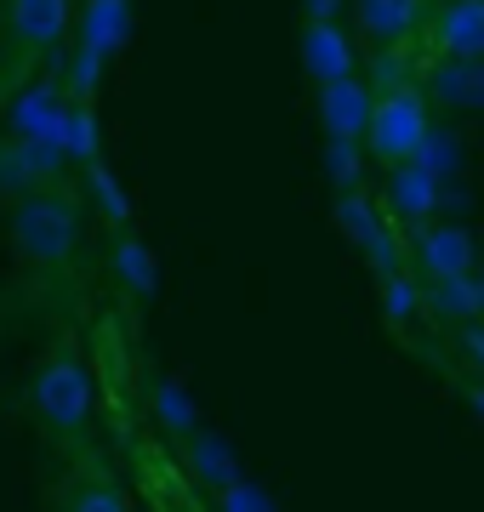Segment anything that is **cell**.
<instances>
[{
	"instance_id": "1",
	"label": "cell",
	"mask_w": 484,
	"mask_h": 512,
	"mask_svg": "<svg viewBox=\"0 0 484 512\" xmlns=\"http://www.w3.org/2000/svg\"><path fill=\"white\" fill-rule=\"evenodd\" d=\"M80 245V194L63 183L29 188L12 205V251H18L23 268H40V274H57Z\"/></svg>"
},
{
	"instance_id": "2",
	"label": "cell",
	"mask_w": 484,
	"mask_h": 512,
	"mask_svg": "<svg viewBox=\"0 0 484 512\" xmlns=\"http://www.w3.org/2000/svg\"><path fill=\"white\" fill-rule=\"evenodd\" d=\"M439 126L433 120V97L416 86V80H388L371 103V126H365V154L371 165H405L422 154L428 143V131Z\"/></svg>"
},
{
	"instance_id": "3",
	"label": "cell",
	"mask_w": 484,
	"mask_h": 512,
	"mask_svg": "<svg viewBox=\"0 0 484 512\" xmlns=\"http://www.w3.org/2000/svg\"><path fill=\"white\" fill-rule=\"evenodd\" d=\"M29 399H35V416L52 427L57 439H80V433L92 427L97 393H92V376H86V365H80L69 348H57L52 359L35 370Z\"/></svg>"
},
{
	"instance_id": "4",
	"label": "cell",
	"mask_w": 484,
	"mask_h": 512,
	"mask_svg": "<svg viewBox=\"0 0 484 512\" xmlns=\"http://www.w3.org/2000/svg\"><path fill=\"white\" fill-rule=\"evenodd\" d=\"M131 35V0H86L75 18V69H69V97H97L109 57Z\"/></svg>"
},
{
	"instance_id": "5",
	"label": "cell",
	"mask_w": 484,
	"mask_h": 512,
	"mask_svg": "<svg viewBox=\"0 0 484 512\" xmlns=\"http://www.w3.org/2000/svg\"><path fill=\"white\" fill-rule=\"evenodd\" d=\"M69 35H75V0H6V40L18 52H57L69 46Z\"/></svg>"
},
{
	"instance_id": "6",
	"label": "cell",
	"mask_w": 484,
	"mask_h": 512,
	"mask_svg": "<svg viewBox=\"0 0 484 512\" xmlns=\"http://www.w3.org/2000/svg\"><path fill=\"white\" fill-rule=\"evenodd\" d=\"M348 18L376 52H399L416 35H428V0H348Z\"/></svg>"
},
{
	"instance_id": "7",
	"label": "cell",
	"mask_w": 484,
	"mask_h": 512,
	"mask_svg": "<svg viewBox=\"0 0 484 512\" xmlns=\"http://www.w3.org/2000/svg\"><path fill=\"white\" fill-rule=\"evenodd\" d=\"M69 148L57 137H6L0 143V188L6 194H29V188L63 183Z\"/></svg>"
},
{
	"instance_id": "8",
	"label": "cell",
	"mask_w": 484,
	"mask_h": 512,
	"mask_svg": "<svg viewBox=\"0 0 484 512\" xmlns=\"http://www.w3.org/2000/svg\"><path fill=\"white\" fill-rule=\"evenodd\" d=\"M410 262H416V274L422 279H445V274H473V234H467L462 222H422V228H410Z\"/></svg>"
},
{
	"instance_id": "9",
	"label": "cell",
	"mask_w": 484,
	"mask_h": 512,
	"mask_svg": "<svg viewBox=\"0 0 484 512\" xmlns=\"http://www.w3.org/2000/svg\"><path fill=\"white\" fill-rule=\"evenodd\" d=\"M314 97H319V131H325V137H365L376 86L371 80H359V69L336 74V80H319Z\"/></svg>"
},
{
	"instance_id": "10",
	"label": "cell",
	"mask_w": 484,
	"mask_h": 512,
	"mask_svg": "<svg viewBox=\"0 0 484 512\" xmlns=\"http://www.w3.org/2000/svg\"><path fill=\"white\" fill-rule=\"evenodd\" d=\"M297 57L308 80H336V74H354L359 69V52H354V35L342 29V18H302L297 29Z\"/></svg>"
},
{
	"instance_id": "11",
	"label": "cell",
	"mask_w": 484,
	"mask_h": 512,
	"mask_svg": "<svg viewBox=\"0 0 484 512\" xmlns=\"http://www.w3.org/2000/svg\"><path fill=\"white\" fill-rule=\"evenodd\" d=\"M399 228H422V222L439 211V171H428L422 160H405V165H388V200H382Z\"/></svg>"
},
{
	"instance_id": "12",
	"label": "cell",
	"mask_w": 484,
	"mask_h": 512,
	"mask_svg": "<svg viewBox=\"0 0 484 512\" xmlns=\"http://www.w3.org/2000/svg\"><path fill=\"white\" fill-rule=\"evenodd\" d=\"M69 103H75V97H69L63 80H35V86L6 109V131H12V137H57V143H63Z\"/></svg>"
},
{
	"instance_id": "13",
	"label": "cell",
	"mask_w": 484,
	"mask_h": 512,
	"mask_svg": "<svg viewBox=\"0 0 484 512\" xmlns=\"http://www.w3.org/2000/svg\"><path fill=\"white\" fill-rule=\"evenodd\" d=\"M439 57H484V0H445L428 18Z\"/></svg>"
},
{
	"instance_id": "14",
	"label": "cell",
	"mask_w": 484,
	"mask_h": 512,
	"mask_svg": "<svg viewBox=\"0 0 484 512\" xmlns=\"http://www.w3.org/2000/svg\"><path fill=\"white\" fill-rule=\"evenodd\" d=\"M109 268L114 279H120V291L131 296V302H154V291H160V268H154V251L143 234H131V228H120V234L109 239Z\"/></svg>"
},
{
	"instance_id": "15",
	"label": "cell",
	"mask_w": 484,
	"mask_h": 512,
	"mask_svg": "<svg viewBox=\"0 0 484 512\" xmlns=\"http://www.w3.org/2000/svg\"><path fill=\"white\" fill-rule=\"evenodd\" d=\"M183 456H188V473L200 478L211 495H223L228 484H240V461H234V450H228V439H217V433H205V427H194L183 439Z\"/></svg>"
},
{
	"instance_id": "16",
	"label": "cell",
	"mask_w": 484,
	"mask_h": 512,
	"mask_svg": "<svg viewBox=\"0 0 484 512\" xmlns=\"http://www.w3.org/2000/svg\"><path fill=\"white\" fill-rule=\"evenodd\" d=\"M433 97L450 109H479L484 103V57H445L433 69Z\"/></svg>"
},
{
	"instance_id": "17",
	"label": "cell",
	"mask_w": 484,
	"mask_h": 512,
	"mask_svg": "<svg viewBox=\"0 0 484 512\" xmlns=\"http://www.w3.org/2000/svg\"><path fill=\"white\" fill-rule=\"evenodd\" d=\"M86 171V194H92V211H97V222L109 228V234H120V228H131V194L120 188V177H114L103 160H92V165H80Z\"/></svg>"
},
{
	"instance_id": "18",
	"label": "cell",
	"mask_w": 484,
	"mask_h": 512,
	"mask_svg": "<svg viewBox=\"0 0 484 512\" xmlns=\"http://www.w3.org/2000/svg\"><path fill=\"white\" fill-rule=\"evenodd\" d=\"M428 308L439 313L445 325H467V319H479V274L428 279Z\"/></svg>"
},
{
	"instance_id": "19",
	"label": "cell",
	"mask_w": 484,
	"mask_h": 512,
	"mask_svg": "<svg viewBox=\"0 0 484 512\" xmlns=\"http://www.w3.org/2000/svg\"><path fill=\"white\" fill-rule=\"evenodd\" d=\"M365 171H371L365 137H325V177H331V194L365 188Z\"/></svg>"
},
{
	"instance_id": "20",
	"label": "cell",
	"mask_w": 484,
	"mask_h": 512,
	"mask_svg": "<svg viewBox=\"0 0 484 512\" xmlns=\"http://www.w3.org/2000/svg\"><path fill=\"white\" fill-rule=\"evenodd\" d=\"M63 148H69V165L103 160V131H97L92 97H75V103H69V120H63Z\"/></svg>"
},
{
	"instance_id": "21",
	"label": "cell",
	"mask_w": 484,
	"mask_h": 512,
	"mask_svg": "<svg viewBox=\"0 0 484 512\" xmlns=\"http://www.w3.org/2000/svg\"><path fill=\"white\" fill-rule=\"evenodd\" d=\"M376 285H382V313H388V325H410L416 313L428 308V285L410 274V268H393V274H382Z\"/></svg>"
},
{
	"instance_id": "22",
	"label": "cell",
	"mask_w": 484,
	"mask_h": 512,
	"mask_svg": "<svg viewBox=\"0 0 484 512\" xmlns=\"http://www.w3.org/2000/svg\"><path fill=\"white\" fill-rule=\"evenodd\" d=\"M149 404H154V416H160V427H166L171 439H188V433L200 427L194 399H188L177 382H166V376H154V382H149Z\"/></svg>"
},
{
	"instance_id": "23",
	"label": "cell",
	"mask_w": 484,
	"mask_h": 512,
	"mask_svg": "<svg viewBox=\"0 0 484 512\" xmlns=\"http://www.w3.org/2000/svg\"><path fill=\"white\" fill-rule=\"evenodd\" d=\"M217 507H223V512H268V507H274V495L257 490L251 478H240V484H228V490L217 495Z\"/></svg>"
},
{
	"instance_id": "24",
	"label": "cell",
	"mask_w": 484,
	"mask_h": 512,
	"mask_svg": "<svg viewBox=\"0 0 484 512\" xmlns=\"http://www.w3.org/2000/svg\"><path fill=\"white\" fill-rule=\"evenodd\" d=\"M456 336H462L467 359H473V365H479V376H484V319H467V325H456Z\"/></svg>"
},
{
	"instance_id": "25",
	"label": "cell",
	"mask_w": 484,
	"mask_h": 512,
	"mask_svg": "<svg viewBox=\"0 0 484 512\" xmlns=\"http://www.w3.org/2000/svg\"><path fill=\"white\" fill-rule=\"evenodd\" d=\"M348 0H302V18H342Z\"/></svg>"
},
{
	"instance_id": "26",
	"label": "cell",
	"mask_w": 484,
	"mask_h": 512,
	"mask_svg": "<svg viewBox=\"0 0 484 512\" xmlns=\"http://www.w3.org/2000/svg\"><path fill=\"white\" fill-rule=\"evenodd\" d=\"M462 399H467V410L484 421V376H479V382H462Z\"/></svg>"
},
{
	"instance_id": "27",
	"label": "cell",
	"mask_w": 484,
	"mask_h": 512,
	"mask_svg": "<svg viewBox=\"0 0 484 512\" xmlns=\"http://www.w3.org/2000/svg\"><path fill=\"white\" fill-rule=\"evenodd\" d=\"M479 319H484V274H479Z\"/></svg>"
}]
</instances>
